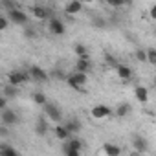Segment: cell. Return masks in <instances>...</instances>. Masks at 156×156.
<instances>
[{"instance_id": "cell-1", "label": "cell", "mask_w": 156, "mask_h": 156, "mask_svg": "<svg viewBox=\"0 0 156 156\" xmlns=\"http://www.w3.org/2000/svg\"><path fill=\"white\" fill-rule=\"evenodd\" d=\"M64 81H66V85H68L70 88H73V90H77V92H83V90H85V85H87V81H88V75H87L85 72L73 70L72 73H68V75L64 77Z\"/></svg>"}, {"instance_id": "cell-2", "label": "cell", "mask_w": 156, "mask_h": 156, "mask_svg": "<svg viewBox=\"0 0 156 156\" xmlns=\"http://www.w3.org/2000/svg\"><path fill=\"white\" fill-rule=\"evenodd\" d=\"M81 149H83V140H79V138H72V136H70L68 140H64L62 152H64L66 156H79Z\"/></svg>"}, {"instance_id": "cell-3", "label": "cell", "mask_w": 156, "mask_h": 156, "mask_svg": "<svg viewBox=\"0 0 156 156\" xmlns=\"http://www.w3.org/2000/svg\"><path fill=\"white\" fill-rule=\"evenodd\" d=\"M28 81H31V77H30V73L24 72V70H13V72L8 73V83L13 85V87H22V85H26Z\"/></svg>"}, {"instance_id": "cell-4", "label": "cell", "mask_w": 156, "mask_h": 156, "mask_svg": "<svg viewBox=\"0 0 156 156\" xmlns=\"http://www.w3.org/2000/svg\"><path fill=\"white\" fill-rule=\"evenodd\" d=\"M42 108H44V116H46L50 121H53V123H59V121L62 119V112H61L59 105L46 101V103L42 105Z\"/></svg>"}, {"instance_id": "cell-5", "label": "cell", "mask_w": 156, "mask_h": 156, "mask_svg": "<svg viewBox=\"0 0 156 156\" xmlns=\"http://www.w3.org/2000/svg\"><path fill=\"white\" fill-rule=\"evenodd\" d=\"M8 20L11 24H17V26H24L28 24V15L19 9V8H13V9H8Z\"/></svg>"}, {"instance_id": "cell-6", "label": "cell", "mask_w": 156, "mask_h": 156, "mask_svg": "<svg viewBox=\"0 0 156 156\" xmlns=\"http://www.w3.org/2000/svg\"><path fill=\"white\" fill-rule=\"evenodd\" d=\"M0 121H2L4 127H15L19 123V114L11 108H2V112H0Z\"/></svg>"}, {"instance_id": "cell-7", "label": "cell", "mask_w": 156, "mask_h": 156, "mask_svg": "<svg viewBox=\"0 0 156 156\" xmlns=\"http://www.w3.org/2000/svg\"><path fill=\"white\" fill-rule=\"evenodd\" d=\"M28 73H30V77H31V81H37V83H46V81L50 79L48 72H46L44 68H41V66H30V68H28Z\"/></svg>"}, {"instance_id": "cell-8", "label": "cell", "mask_w": 156, "mask_h": 156, "mask_svg": "<svg viewBox=\"0 0 156 156\" xmlns=\"http://www.w3.org/2000/svg\"><path fill=\"white\" fill-rule=\"evenodd\" d=\"M90 114H92L94 119H105V118H110L114 114V110L107 105H96V107H92Z\"/></svg>"}, {"instance_id": "cell-9", "label": "cell", "mask_w": 156, "mask_h": 156, "mask_svg": "<svg viewBox=\"0 0 156 156\" xmlns=\"http://www.w3.org/2000/svg\"><path fill=\"white\" fill-rule=\"evenodd\" d=\"M48 30H50V33H51V35H64L66 26H64V22H62L61 19L51 17V19H50V22H48Z\"/></svg>"}, {"instance_id": "cell-10", "label": "cell", "mask_w": 156, "mask_h": 156, "mask_svg": "<svg viewBox=\"0 0 156 156\" xmlns=\"http://www.w3.org/2000/svg\"><path fill=\"white\" fill-rule=\"evenodd\" d=\"M114 70H116V73H118V77L121 81H130V77H132V70L129 68V66H125V64H116L114 66Z\"/></svg>"}, {"instance_id": "cell-11", "label": "cell", "mask_w": 156, "mask_h": 156, "mask_svg": "<svg viewBox=\"0 0 156 156\" xmlns=\"http://www.w3.org/2000/svg\"><path fill=\"white\" fill-rule=\"evenodd\" d=\"M81 9H83L81 0H70V2L64 6L66 15H77V13H81Z\"/></svg>"}, {"instance_id": "cell-12", "label": "cell", "mask_w": 156, "mask_h": 156, "mask_svg": "<svg viewBox=\"0 0 156 156\" xmlns=\"http://www.w3.org/2000/svg\"><path fill=\"white\" fill-rule=\"evenodd\" d=\"M132 145H134L136 152L145 154V152L149 151V143H147V140H145L143 136H136V138H134V141H132Z\"/></svg>"}, {"instance_id": "cell-13", "label": "cell", "mask_w": 156, "mask_h": 156, "mask_svg": "<svg viewBox=\"0 0 156 156\" xmlns=\"http://www.w3.org/2000/svg\"><path fill=\"white\" fill-rule=\"evenodd\" d=\"M130 112H132V105H130V103H119V105L116 107V110H114V114H116L118 118H127Z\"/></svg>"}, {"instance_id": "cell-14", "label": "cell", "mask_w": 156, "mask_h": 156, "mask_svg": "<svg viewBox=\"0 0 156 156\" xmlns=\"http://www.w3.org/2000/svg\"><path fill=\"white\" fill-rule=\"evenodd\" d=\"M31 13H33V17L39 19V20H44V19L50 17V11H48V8H44V6H33V8H31Z\"/></svg>"}, {"instance_id": "cell-15", "label": "cell", "mask_w": 156, "mask_h": 156, "mask_svg": "<svg viewBox=\"0 0 156 156\" xmlns=\"http://www.w3.org/2000/svg\"><path fill=\"white\" fill-rule=\"evenodd\" d=\"M134 98L140 101V103H147L149 101V90L145 87H136L134 88Z\"/></svg>"}, {"instance_id": "cell-16", "label": "cell", "mask_w": 156, "mask_h": 156, "mask_svg": "<svg viewBox=\"0 0 156 156\" xmlns=\"http://www.w3.org/2000/svg\"><path fill=\"white\" fill-rule=\"evenodd\" d=\"M53 134H55V138L61 140V141H64V140H68V138L72 136L64 125H57V127H53Z\"/></svg>"}, {"instance_id": "cell-17", "label": "cell", "mask_w": 156, "mask_h": 156, "mask_svg": "<svg viewBox=\"0 0 156 156\" xmlns=\"http://www.w3.org/2000/svg\"><path fill=\"white\" fill-rule=\"evenodd\" d=\"M19 94H20V87H13V85H9V83L4 87V98H6V99H8V98H9V99H15Z\"/></svg>"}, {"instance_id": "cell-18", "label": "cell", "mask_w": 156, "mask_h": 156, "mask_svg": "<svg viewBox=\"0 0 156 156\" xmlns=\"http://www.w3.org/2000/svg\"><path fill=\"white\" fill-rule=\"evenodd\" d=\"M101 151H103L107 156H119V154H121V147H118V145H114V143H105Z\"/></svg>"}, {"instance_id": "cell-19", "label": "cell", "mask_w": 156, "mask_h": 156, "mask_svg": "<svg viewBox=\"0 0 156 156\" xmlns=\"http://www.w3.org/2000/svg\"><path fill=\"white\" fill-rule=\"evenodd\" d=\"M75 70H77V72H85V73H88V72H90V61L85 59V57H77Z\"/></svg>"}, {"instance_id": "cell-20", "label": "cell", "mask_w": 156, "mask_h": 156, "mask_svg": "<svg viewBox=\"0 0 156 156\" xmlns=\"http://www.w3.org/2000/svg\"><path fill=\"white\" fill-rule=\"evenodd\" d=\"M46 132H48V123H46V119H44V118H39V119H37V123H35V134L44 136Z\"/></svg>"}, {"instance_id": "cell-21", "label": "cell", "mask_w": 156, "mask_h": 156, "mask_svg": "<svg viewBox=\"0 0 156 156\" xmlns=\"http://www.w3.org/2000/svg\"><path fill=\"white\" fill-rule=\"evenodd\" d=\"M64 127L68 129L70 134H75V132H79V130H81V123L77 121V119H68V121L64 123Z\"/></svg>"}, {"instance_id": "cell-22", "label": "cell", "mask_w": 156, "mask_h": 156, "mask_svg": "<svg viewBox=\"0 0 156 156\" xmlns=\"http://www.w3.org/2000/svg\"><path fill=\"white\" fill-rule=\"evenodd\" d=\"M73 51H75L77 57H85V59H88V48H87L83 42H77V44L73 46Z\"/></svg>"}, {"instance_id": "cell-23", "label": "cell", "mask_w": 156, "mask_h": 156, "mask_svg": "<svg viewBox=\"0 0 156 156\" xmlns=\"http://www.w3.org/2000/svg\"><path fill=\"white\" fill-rule=\"evenodd\" d=\"M0 154H2V156H17L19 151L9 147V145H0Z\"/></svg>"}, {"instance_id": "cell-24", "label": "cell", "mask_w": 156, "mask_h": 156, "mask_svg": "<svg viewBox=\"0 0 156 156\" xmlns=\"http://www.w3.org/2000/svg\"><path fill=\"white\" fill-rule=\"evenodd\" d=\"M145 57H147V62H149V64L156 66V50H154V48L145 50Z\"/></svg>"}, {"instance_id": "cell-25", "label": "cell", "mask_w": 156, "mask_h": 156, "mask_svg": "<svg viewBox=\"0 0 156 156\" xmlns=\"http://www.w3.org/2000/svg\"><path fill=\"white\" fill-rule=\"evenodd\" d=\"M24 37L26 39H30V41H33L35 37H37V31L31 28V26H28V24H24Z\"/></svg>"}, {"instance_id": "cell-26", "label": "cell", "mask_w": 156, "mask_h": 156, "mask_svg": "<svg viewBox=\"0 0 156 156\" xmlns=\"http://www.w3.org/2000/svg\"><path fill=\"white\" fill-rule=\"evenodd\" d=\"M46 101H48V99H46V96H44L42 92H35V94H33V103H35V105H41V107H42Z\"/></svg>"}, {"instance_id": "cell-27", "label": "cell", "mask_w": 156, "mask_h": 156, "mask_svg": "<svg viewBox=\"0 0 156 156\" xmlns=\"http://www.w3.org/2000/svg\"><path fill=\"white\" fill-rule=\"evenodd\" d=\"M107 4L112 8H121V6H129L130 0H107Z\"/></svg>"}, {"instance_id": "cell-28", "label": "cell", "mask_w": 156, "mask_h": 156, "mask_svg": "<svg viewBox=\"0 0 156 156\" xmlns=\"http://www.w3.org/2000/svg\"><path fill=\"white\" fill-rule=\"evenodd\" d=\"M8 28H9L8 17H0V31H4V30H8Z\"/></svg>"}, {"instance_id": "cell-29", "label": "cell", "mask_w": 156, "mask_h": 156, "mask_svg": "<svg viewBox=\"0 0 156 156\" xmlns=\"http://www.w3.org/2000/svg\"><path fill=\"white\" fill-rule=\"evenodd\" d=\"M136 59H138L140 62H145V61H147V57H145V50H138V51H136Z\"/></svg>"}, {"instance_id": "cell-30", "label": "cell", "mask_w": 156, "mask_h": 156, "mask_svg": "<svg viewBox=\"0 0 156 156\" xmlns=\"http://www.w3.org/2000/svg\"><path fill=\"white\" fill-rule=\"evenodd\" d=\"M51 77H55V79H64V73L61 72V70H55V72H51Z\"/></svg>"}, {"instance_id": "cell-31", "label": "cell", "mask_w": 156, "mask_h": 156, "mask_svg": "<svg viewBox=\"0 0 156 156\" xmlns=\"http://www.w3.org/2000/svg\"><path fill=\"white\" fill-rule=\"evenodd\" d=\"M105 61H107L110 66H116V64H118V62H116V59H114V57H110V55H107V57H105Z\"/></svg>"}, {"instance_id": "cell-32", "label": "cell", "mask_w": 156, "mask_h": 156, "mask_svg": "<svg viewBox=\"0 0 156 156\" xmlns=\"http://www.w3.org/2000/svg\"><path fill=\"white\" fill-rule=\"evenodd\" d=\"M6 105H8V99H6L4 96H0V110L6 108Z\"/></svg>"}, {"instance_id": "cell-33", "label": "cell", "mask_w": 156, "mask_h": 156, "mask_svg": "<svg viewBox=\"0 0 156 156\" xmlns=\"http://www.w3.org/2000/svg\"><path fill=\"white\" fill-rule=\"evenodd\" d=\"M9 132H8V129H0V136H2V138H6Z\"/></svg>"}, {"instance_id": "cell-34", "label": "cell", "mask_w": 156, "mask_h": 156, "mask_svg": "<svg viewBox=\"0 0 156 156\" xmlns=\"http://www.w3.org/2000/svg\"><path fill=\"white\" fill-rule=\"evenodd\" d=\"M151 19H156V8L154 6L151 8Z\"/></svg>"}, {"instance_id": "cell-35", "label": "cell", "mask_w": 156, "mask_h": 156, "mask_svg": "<svg viewBox=\"0 0 156 156\" xmlns=\"http://www.w3.org/2000/svg\"><path fill=\"white\" fill-rule=\"evenodd\" d=\"M83 2H94V0H83Z\"/></svg>"}]
</instances>
